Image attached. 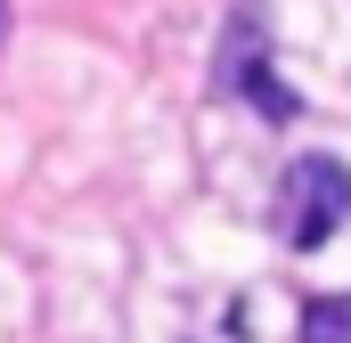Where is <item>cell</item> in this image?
I'll return each mask as SVG.
<instances>
[{
    "label": "cell",
    "mask_w": 351,
    "mask_h": 343,
    "mask_svg": "<svg viewBox=\"0 0 351 343\" xmlns=\"http://www.w3.org/2000/svg\"><path fill=\"white\" fill-rule=\"evenodd\" d=\"M213 82L237 90L245 106H262V123H294V115H302V98L278 82V66H269V41L254 33V16H237V25H229V49H221Z\"/></svg>",
    "instance_id": "cell-2"
},
{
    "label": "cell",
    "mask_w": 351,
    "mask_h": 343,
    "mask_svg": "<svg viewBox=\"0 0 351 343\" xmlns=\"http://www.w3.org/2000/svg\"><path fill=\"white\" fill-rule=\"evenodd\" d=\"M269 221H278L286 254H319V246L351 221V164H335V156H294L286 180H278Z\"/></svg>",
    "instance_id": "cell-1"
},
{
    "label": "cell",
    "mask_w": 351,
    "mask_h": 343,
    "mask_svg": "<svg viewBox=\"0 0 351 343\" xmlns=\"http://www.w3.org/2000/svg\"><path fill=\"white\" fill-rule=\"evenodd\" d=\"M302 343H351V294H311L302 303Z\"/></svg>",
    "instance_id": "cell-3"
},
{
    "label": "cell",
    "mask_w": 351,
    "mask_h": 343,
    "mask_svg": "<svg viewBox=\"0 0 351 343\" xmlns=\"http://www.w3.org/2000/svg\"><path fill=\"white\" fill-rule=\"evenodd\" d=\"M0 41H8V0H0Z\"/></svg>",
    "instance_id": "cell-4"
}]
</instances>
